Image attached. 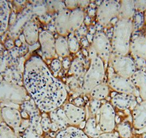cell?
Returning <instances> with one entry per match:
<instances>
[{
	"label": "cell",
	"mask_w": 146,
	"mask_h": 138,
	"mask_svg": "<svg viewBox=\"0 0 146 138\" xmlns=\"http://www.w3.org/2000/svg\"><path fill=\"white\" fill-rule=\"evenodd\" d=\"M119 135L121 138H129L131 135V129L130 124L126 122L119 124L117 127Z\"/></svg>",
	"instance_id": "24"
},
{
	"label": "cell",
	"mask_w": 146,
	"mask_h": 138,
	"mask_svg": "<svg viewBox=\"0 0 146 138\" xmlns=\"http://www.w3.org/2000/svg\"><path fill=\"white\" fill-rule=\"evenodd\" d=\"M24 109L30 115V128L42 135V131L41 128L40 117L36 108L30 102H25Z\"/></svg>",
	"instance_id": "15"
},
{
	"label": "cell",
	"mask_w": 146,
	"mask_h": 138,
	"mask_svg": "<svg viewBox=\"0 0 146 138\" xmlns=\"http://www.w3.org/2000/svg\"><path fill=\"white\" fill-rule=\"evenodd\" d=\"M9 16V9L7 3L5 1H0V35L7 29Z\"/></svg>",
	"instance_id": "22"
},
{
	"label": "cell",
	"mask_w": 146,
	"mask_h": 138,
	"mask_svg": "<svg viewBox=\"0 0 146 138\" xmlns=\"http://www.w3.org/2000/svg\"><path fill=\"white\" fill-rule=\"evenodd\" d=\"M0 138H18L15 131L7 125H0Z\"/></svg>",
	"instance_id": "25"
},
{
	"label": "cell",
	"mask_w": 146,
	"mask_h": 138,
	"mask_svg": "<svg viewBox=\"0 0 146 138\" xmlns=\"http://www.w3.org/2000/svg\"><path fill=\"white\" fill-rule=\"evenodd\" d=\"M23 138H43V137L38 134L36 131L34 130L31 128H27L23 133Z\"/></svg>",
	"instance_id": "26"
},
{
	"label": "cell",
	"mask_w": 146,
	"mask_h": 138,
	"mask_svg": "<svg viewBox=\"0 0 146 138\" xmlns=\"http://www.w3.org/2000/svg\"><path fill=\"white\" fill-rule=\"evenodd\" d=\"M135 11L140 12L146 11V1H134Z\"/></svg>",
	"instance_id": "29"
},
{
	"label": "cell",
	"mask_w": 146,
	"mask_h": 138,
	"mask_svg": "<svg viewBox=\"0 0 146 138\" xmlns=\"http://www.w3.org/2000/svg\"><path fill=\"white\" fill-rule=\"evenodd\" d=\"M23 78L27 91L41 110L52 111L66 101L64 86L52 76L41 59L32 57L26 63Z\"/></svg>",
	"instance_id": "1"
},
{
	"label": "cell",
	"mask_w": 146,
	"mask_h": 138,
	"mask_svg": "<svg viewBox=\"0 0 146 138\" xmlns=\"http://www.w3.org/2000/svg\"><path fill=\"white\" fill-rule=\"evenodd\" d=\"M142 138H146V133H144L142 135Z\"/></svg>",
	"instance_id": "37"
},
{
	"label": "cell",
	"mask_w": 146,
	"mask_h": 138,
	"mask_svg": "<svg viewBox=\"0 0 146 138\" xmlns=\"http://www.w3.org/2000/svg\"><path fill=\"white\" fill-rule=\"evenodd\" d=\"M102 104L100 100H98L96 99H92V100L90 102V111L93 116L97 115L99 110L100 109Z\"/></svg>",
	"instance_id": "27"
},
{
	"label": "cell",
	"mask_w": 146,
	"mask_h": 138,
	"mask_svg": "<svg viewBox=\"0 0 146 138\" xmlns=\"http://www.w3.org/2000/svg\"><path fill=\"white\" fill-rule=\"evenodd\" d=\"M75 102L78 105L77 106H78L81 105H82L84 104V100H83V99H82V98H77L75 100Z\"/></svg>",
	"instance_id": "35"
},
{
	"label": "cell",
	"mask_w": 146,
	"mask_h": 138,
	"mask_svg": "<svg viewBox=\"0 0 146 138\" xmlns=\"http://www.w3.org/2000/svg\"><path fill=\"white\" fill-rule=\"evenodd\" d=\"M110 93L109 86L104 83H101L95 87L89 94L92 99L101 100L107 97Z\"/></svg>",
	"instance_id": "23"
},
{
	"label": "cell",
	"mask_w": 146,
	"mask_h": 138,
	"mask_svg": "<svg viewBox=\"0 0 146 138\" xmlns=\"http://www.w3.org/2000/svg\"><path fill=\"white\" fill-rule=\"evenodd\" d=\"M80 4L81 6L82 7H86L90 3V1H79Z\"/></svg>",
	"instance_id": "34"
},
{
	"label": "cell",
	"mask_w": 146,
	"mask_h": 138,
	"mask_svg": "<svg viewBox=\"0 0 146 138\" xmlns=\"http://www.w3.org/2000/svg\"><path fill=\"white\" fill-rule=\"evenodd\" d=\"M111 105L117 109L125 110L131 107L133 102H135V96L132 95L117 94L111 99Z\"/></svg>",
	"instance_id": "16"
},
{
	"label": "cell",
	"mask_w": 146,
	"mask_h": 138,
	"mask_svg": "<svg viewBox=\"0 0 146 138\" xmlns=\"http://www.w3.org/2000/svg\"><path fill=\"white\" fill-rule=\"evenodd\" d=\"M111 65L115 74L127 79H131L136 71L134 60L126 56H114L111 55Z\"/></svg>",
	"instance_id": "6"
},
{
	"label": "cell",
	"mask_w": 146,
	"mask_h": 138,
	"mask_svg": "<svg viewBox=\"0 0 146 138\" xmlns=\"http://www.w3.org/2000/svg\"><path fill=\"white\" fill-rule=\"evenodd\" d=\"M104 64L108 62L111 55V44L109 38L102 32L96 33L92 38L91 47Z\"/></svg>",
	"instance_id": "7"
},
{
	"label": "cell",
	"mask_w": 146,
	"mask_h": 138,
	"mask_svg": "<svg viewBox=\"0 0 146 138\" xmlns=\"http://www.w3.org/2000/svg\"><path fill=\"white\" fill-rule=\"evenodd\" d=\"M74 65V72L78 76H80L84 73V67L82 64L79 62H75Z\"/></svg>",
	"instance_id": "32"
},
{
	"label": "cell",
	"mask_w": 146,
	"mask_h": 138,
	"mask_svg": "<svg viewBox=\"0 0 146 138\" xmlns=\"http://www.w3.org/2000/svg\"><path fill=\"white\" fill-rule=\"evenodd\" d=\"M143 20L145 21V22L146 24V11L144 12V14H143Z\"/></svg>",
	"instance_id": "36"
},
{
	"label": "cell",
	"mask_w": 146,
	"mask_h": 138,
	"mask_svg": "<svg viewBox=\"0 0 146 138\" xmlns=\"http://www.w3.org/2000/svg\"><path fill=\"white\" fill-rule=\"evenodd\" d=\"M52 123L55 124L61 131L65 129L69 124L68 120L66 117L64 111L62 109H57L51 111Z\"/></svg>",
	"instance_id": "18"
},
{
	"label": "cell",
	"mask_w": 146,
	"mask_h": 138,
	"mask_svg": "<svg viewBox=\"0 0 146 138\" xmlns=\"http://www.w3.org/2000/svg\"><path fill=\"white\" fill-rule=\"evenodd\" d=\"M97 138H117V136L112 133H103Z\"/></svg>",
	"instance_id": "33"
},
{
	"label": "cell",
	"mask_w": 146,
	"mask_h": 138,
	"mask_svg": "<svg viewBox=\"0 0 146 138\" xmlns=\"http://www.w3.org/2000/svg\"><path fill=\"white\" fill-rule=\"evenodd\" d=\"M52 123L50 120L47 118H44L41 121V128L42 131H48L51 129Z\"/></svg>",
	"instance_id": "30"
},
{
	"label": "cell",
	"mask_w": 146,
	"mask_h": 138,
	"mask_svg": "<svg viewBox=\"0 0 146 138\" xmlns=\"http://www.w3.org/2000/svg\"><path fill=\"white\" fill-rule=\"evenodd\" d=\"M133 24L132 20L119 19L115 23L111 36V55L126 56L130 52V46Z\"/></svg>",
	"instance_id": "2"
},
{
	"label": "cell",
	"mask_w": 146,
	"mask_h": 138,
	"mask_svg": "<svg viewBox=\"0 0 146 138\" xmlns=\"http://www.w3.org/2000/svg\"><path fill=\"white\" fill-rule=\"evenodd\" d=\"M84 132L88 137L92 138H97L102 133L98 125L97 120L94 117L89 118L87 121Z\"/></svg>",
	"instance_id": "20"
},
{
	"label": "cell",
	"mask_w": 146,
	"mask_h": 138,
	"mask_svg": "<svg viewBox=\"0 0 146 138\" xmlns=\"http://www.w3.org/2000/svg\"><path fill=\"white\" fill-rule=\"evenodd\" d=\"M130 80L142 100H146V73L145 69L136 70Z\"/></svg>",
	"instance_id": "14"
},
{
	"label": "cell",
	"mask_w": 146,
	"mask_h": 138,
	"mask_svg": "<svg viewBox=\"0 0 146 138\" xmlns=\"http://www.w3.org/2000/svg\"><path fill=\"white\" fill-rule=\"evenodd\" d=\"M108 85L111 89L119 94L138 96V92L130 79L124 78L116 74L111 75L108 81Z\"/></svg>",
	"instance_id": "9"
},
{
	"label": "cell",
	"mask_w": 146,
	"mask_h": 138,
	"mask_svg": "<svg viewBox=\"0 0 146 138\" xmlns=\"http://www.w3.org/2000/svg\"><path fill=\"white\" fill-rule=\"evenodd\" d=\"M2 117L7 125L17 130L21 124V116L19 112L13 108L6 107L2 109Z\"/></svg>",
	"instance_id": "13"
},
{
	"label": "cell",
	"mask_w": 146,
	"mask_h": 138,
	"mask_svg": "<svg viewBox=\"0 0 146 138\" xmlns=\"http://www.w3.org/2000/svg\"><path fill=\"white\" fill-rule=\"evenodd\" d=\"M69 48L73 52H75L78 50V43L76 39L74 38V37H71V38L69 39Z\"/></svg>",
	"instance_id": "31"
},
{
	"label": "cell",
	"mask_w": 146,
	"mask_h": 138,
	"mask_svg": "<svg viewBox=\"0 0 146 138\" xmlns=\"http://www.w3.org/2000/svg\"><path fill=\"white\" fill-rule=\"evenodd\" d=\"M84 19V12L80 9L74 11L69 15V30L70 31L78 29L83 22Z\"/></svg>",
	"instance_id": "21"
},
{
	"label": "cell",
	"mask_w": 146,
	"mask_h": 138,
	"mask_svg": "<svg viewBox=\"0 0 146 138\" xmlns=\"http://www.w3.org/2000/svg\"><path fill=\"white\" fill-rule=\"evenodd\" d=\"M90 64L85 73L82 83V91L90 93L97 86L102 83L105 76L104 63L91 48L90 50Z\"/></svg>",
	"instance_id": "3"
},
{
	"label": "cell",
	"mask_w": 146,
	"mask_h": 138,
	"mask_svg": "<svg viewBox=\"0 0 146 138\" xmlns=\"http://www.w3.org/2000/svg\"><path fill=\"white\" fill-rule=\"evenodd\" d=\"M63 110L69 124L79 125L85 118V111L80 107L72 104H66Z\"/></svg>",
	"instance_id": "11"
},
{
	"label": "cell",
	"mask_w": 146,
	"mask_h": 138,
	"mask_svg": "<svg viewBox=\"0 0 146 138\" xmlns=\"http://www.w3.org/2000/svg\"><path fill=\"white\" fill-rule=\"evenodd\" d=\"M97 115V122L102 133H111L115 125V113L111 104L106 102L102 104Z\"/></svg>",
	"instance_id": "5"
},
{
	"label": "cell",
	"mask_w": 146,
	"mask_h": 138,
	"mask_svg": "<svg viewBox=\"0 0 146 138\" xmlns=\"http://www.w3.org/2000/svg\"><path fill=\"white\" fill-rule=\"evenodd\" d=\"M132 123L137 130L146 128V100H142L134 107L132 111Z\"/></svg>",
	"instance_id": "12"
},
{
	"label": "cell",
	"mask_w": 146,
	"mask_h": 138,
	"mask_svg": "<svg viewBox=\"0 0 146 138\" xmlns=\"http://www.w3.org/2000/svg\"><path fill=\"white\" fill-rule=\"evenodd\" d=\"M59 42V52L62 55L65 56L68 52L67 43L64 39H60Z\"/></svg>",
	"instance_id": "28"
},
{
	"label": "cell",
	"mask_w": 146,
	"mask_h": 138,
	"mask_svg": "<svg viewBox=\"0 0 146 138\" xmlns=\"http://www.w3.org/2000/svg\"><path fill=\"white\" fill-rule=\"evenodd\" d=\"M135 11L134 1H121L120 2L119 19L131 20Z\"/></svg>",
	"instance_id": "17"
},
{
	"label": "cell",
	"mask_w": 146,
	"mask_h": 138,
	"mask_svg": "<svg viewBox=\"0 0 146 138\" xmlns=\"http://www.w3.org/2000/svg\"><path fill=\"white\" fill-rule=\"evenodd\" d=\"M131 54L136 67L145 68L146 66V37L142 35L132 37L130 46Z\"/></svg>",
	"instance_id": "8"
},
{
	"label": "cell",
	"mask_w": 146,
	"mask_h": 138,
	"mask_svg": "<svg viewBox=\"0 0 146 138\" xmlns=\"http://www.w3.org/2000/svg\"><path fill=\"white\" fill-rule=\"evenodd\" d=\"M56 138H88V137L80 129L70 126L60 131Z\"/></svg>",
	"instance_id": "19"
},
{
	"label": "cell",
	"mask_w": 146,
	"mask_h": 138,
	"mask_svg": "<svg viewBox=\"0 0 146 138\" xmlns=\"http://www.w3.org/2000/svg\"><path fill=\"white\" fill-rule=\"evenodd\" d=\"M120 2L109 0L104 1L98 6L96 12L97 20L103 26H108L111 21L118 17Z\"/></svg>",
	"instance_id": "4"
},
{
	"label": "cell",
	"mask_w": 146,
	"mask_h": 138,
	"mask_svg": "<svg viewBox=\"0 0 146 138\" xmlns=\"http://www.w3.org/2000/svg\"><path fill=\"white\" fill-rule=\"evenodd\" d=\"M25 96V91L22 88L7 83H0V102L21 103Z\"/></svg>",
	"instance_id": "10"
},
{
	"label": "cell",
	"mask_w": 146,
	"mask_h": 138,
	"mask_svg": "<svg viewBox=\"0 0 146 138\" xmlns=\"http://www.w3.org/2000/svg\"><path fill=\"white\" fill-rule=\"evenodd\" d=\"M145 73H146V66L145 67Z\"/></svg>",
	"instance_id": "38"
}]
</instances>
